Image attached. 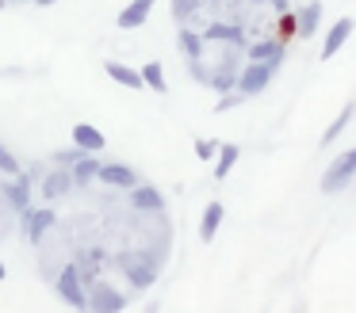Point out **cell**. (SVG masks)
Returning a JSON list of instances; mask_svg holds the SVG:
<instances>
[{
    "mask_svg": "<svg viewBox=\"0 0 356 313\" xmlns=\"http://www.w3.org/2000/svg\"><path fill=\"white\" fill-rule=\"evenodd\" d=\"M276 69H280V65H272V61H249V65L238 73V81H234V84H238V96H241V99L261 96V92L272 84Z\"/></svg>",
    "mask_w": 356,
    "mask_h": 313,
    "instance_id": "1",
    "label": "cell"
},
{
    "mask_svg": "<svg viewBox=\"0 0 356 313\" xmlns=\"http://www.w3.org/2000/svg\"><path fill=\"white\" fill-rule=\"evenodd\" d=\"M58 294H62L65 305H73V310H88V290H85V275H81L77 264H65L62 271H58Z\"/></svg>",
    "mask_w": 356,
    "mask_h": 313,
    "instance_id": "2",
    "label": "cell"
},
{
    "mask_svg": "<svg viewBox=\"0 0 356 313\" xmlns=\"http://www.w3.org/2000/svg\"><path fill=\"white\" fill-rule=\"evenodd\" d=\"M353 176H356V145H353L348 153H341V157L333 160L330 168H325L322 191H325V195H337V191H345L348 183H353Z\"/></svg>",
    "mask_w": 356,
    "mask_h": 313,
    "instance_id": "3",
    "label": "cell"
},
{
    "mask_svg": "<svg viewBox=\"0 0 356 313\" xmlns=\"http://www.w3.org/2000/svg\"><path fill=\"white\" fill-rule=\"evenodd\" d=\"M88 287H92V290H88V310H92V313H119V310L127 305V294H123V290H115L111 282H104L100 275H96Z\"/></svg>",
    "mask_w": 356,
    "mask_h": 313,
    "instance_id": "4",
    "label": "cell"
},
{
    "mask_svg": "<svg viewBox=\"0 0 356 313\" xmlns=\"http://www.w3.org/2000/svg\"><path fill=\"white\" fill-rule=\"evenodd\" d=\"M119 267H123L127 282H134V290H146L157 282V264H149L142 252H127V256H119Z\"/></svg>",
    "mask_w": 356,
    "mask_h": 313,
    "instance_id": "5",
    "label": "cell"
},
{
    "mask_svg": "<svg viewBox=\"0 0 356 313\" xmlns=\"http://www.w3.org/2000/svg\"><path fill=\"white\" fill-rule=\"evenodd\" d=\"M0 198H4V206H8L12 214H24L27 206H31V176L27 172L8 176V183L0 187Z\"/></svg>",
    "mask_w": 356,
    "mask_h": 313,
    "instance_id": "6",
    "label": "cell"
},
{
    "mask_svg": "<svg viewBox=\"0 0 356 313\" xmlns=\"http://www.w3.org/2000/svg\"><path fill=\"white\" fill-rule=\"evenodd\" d=\"M131 206L134 210H149V214H165V195L157 187H149V183H134L131 187Z\"/></svg>",
    "mask_w": 356,
    "mask_h": 313,
    "instance_id": "7",
    "label": "cell"
},
{
    "mask_svg": "<svg viewBox=\"0 0 356 313\" xmlns=\"http://www.w3.org/2000/svg\"><path fill=\"white\" fill-rule=\"evenodd\" d=\"M353 31H356V19H353V15H341V19L333 23L330 38H325V42H322V53H318V58H322V61H330L333 53H337L341 46L348 42V35H353Z\"/></svg>",
    "mask_w": 356,
    "mask_h": 313,
    "instance_id": "8",
    "label": "cell"
},
{
    "mask_svg": "<svg viewBox=\"0 0 356 313\" xmlns=\"http://www.w3.org/2000/svg\"><path fill=\"white\" fill-rule=\"evenodd\" d=\"M50 226H54V210H50V206H42V210H31V206H27L24 210V233L31 244H39Z\"/></svg>",
    "mask_w": 356,
    "mask_h": 313,
    "instance_id": "9",
    "label": "cell"
},
{
    "mask_svg": "<svg viewBox=\"0 0 356 313\" xmlns=\"http://www.w3.org/2000/svg\"><path fill=\"white\" fill-rule=\"evenodd\" d=\"M96 180L111 183V187L131 191L134 183H138V172H134V168H127V164H104V160H100V168H96Z\"/></svg>",
    "mask_w": 356,
    "mask_h": 313,
    "instance_id": "10",
    "label": "cell"
},
{
    "mask_svg": "<svg viewBox=\"0 0 356 313\" xmlns=\"http://www.w3.org/2000/svg\"><path fill=\"white\" fill-rule=\"evenodd\" d=\"M157 0H131V4L119 12V19H115V27L119 31H138L142 23L149 19V8H154Z\"/></svg>",
    "mask_w": 356,
    "mask_h": 313,
    "instance_id": "11",
    "label": "cell"
},
{
    "mask_svg": "<svg viewBox=\"0 0 356 313\" xmlns=\"http://www.w3.org/2000/svg\"><path fill=\"white\" fill-rule=\"evenodd\" d=\"M73 145L85 149V153H104L108 137H104V130H96L92 122H77V126H73Z\"/></svg>",
    "mask_w": 356,
    "mask_h": 313,
    "instance_id": "12",
    "label": "cell"
},
{
    "mask_svg": "<svg viewBox=\"0 0 356 313\" xmlns=\"http://www.w3.org/2000/svg\"><path fill=\"white\" fill-rule=\"evenodd\" d=\"M245 53H249V61H272V65H284V42H268V38H261V42H249L245 46Z\"/></svg>",
    "mask_w": 356,
    "mask_h": 313,
    "instance_id": "13",
    "label": "cell"
},
{
    "mask_svg": "<svg viewBox=\"0 0 356 313\" xmlns=\"http://www.w3.org/2000/svg\"><path fill=\"white\" fill-rule=\"evenodd\" d=\"M104 73H108L115 84H123V88H134V92L146 88V84H142V73H138V69L123 65V61H104Z\"/></svg>",
    "mask_w": 356,
    "mask_h": 313,
    "instance_id": "14",
    "label": "cell"
},
{
    "mask_svg": "<svg viewBox=\"0 0 356 313\" xmlns=\"http://www.w3.org/2000/svg\"><path fill=\"white\" fill-rule=\"evenodd\" d=\"M73 191V172H65V168H58V172L42 176V198H62Z\"/></svg>",
    "mask_w": 356,
    "mask_h": 313,
    "instance_id": "15",
    "label": "cell"
},
{
    "mask_svg": "<svg viewBox=\"0 0 356 313\" xmlns=\"http://www.w3.org/2000/svg\"><path fill=\"white\" fill-rule=\"evenodd\" d=\"M222 218H226L222 203H207V210H203V218H200V241H203V244L215 241V233H218V226H222Z\"/></svg>",
    "mask_w": 356,
    "mask_h": 313,
    "instance_id": "16",
    "label": "cell"
},
{
    "mask_svg": "<svg viewBox=\"0 0 356 313\" xmlns=\"http://www.w3.org/2000/svg\"><path fill=\"white\" fill-rule=\"evenodd\" d=\"M96 168H100L96 153H81V157L73 160V187H85L88 180H96Z\"/></svg>",
    "mask_w": 356,
    "mask_h": 313,
    "instance_id": "17",
    "label": "cell"
},
{
    "mask_svg": "<svg viewBox=\"0 0 356 313\" xmlns=\"http://www.w3.org/2000/svg\"><path fill=\"white\" fill-rule=\"evenodd\" d=\"M138 73H142V84H146L149 92H157V96H165V92H169V84H165V65H161V61H146Z\"/></svg>",
    "mask_w": 356,
    "mask_h": 313,
    "instance_id": "18",
    "label": "cell"
},
{
    "mask_svg": "<svg viewBox=\"0 0 356 313\" xmlns=\"http://www.w3.org/2000/svg\"><path fill=\"white\" fill-rule=\"evenodd\" d=\"M215 180H226V176L234 172V164H238V157H241V149L234 142H226V145H218V153H215Z\"/></svg>",
    "mask_w": 356,
    "mask_h": 313,
    "instance_id": "19",
    "label": "cell"
},
{
    "mask_svg": "<svg viewBox=\"0 0 356 313\" xmlns=\"http://www.w3.org/2000/svg\"><path fill=\"white\" fill-rule=\"evenodd\" d=\"M211 42H230V46H245V38H241V27H234V23H215V27L207 31Z\"/></svg>",
    "mask_w": 356,
    "mask_h": 313,
    "instance_id": "20",
    "label": "cell"
},
{
    "mask_svg": "<svg viewBox=\"0 0 356 313\" xmlns=\"http://www.w3.org/2000/svg\"><path fill=\"white\" fill-rule=\"evenodd\" d=\"M353 119H356V103H345V107H341V115L330 122V130L322 134V145H333V137H337V134H341V130H345Z\"/></svg>",
    "mask_w": 356,
    "mask_h": 313,
    "instance_id": "21",
    "label": "cell"
},
{
    "mask_svg": "<svg viewBox=\"0 0 356 313\" xmlns=\"http://www.w3.org/2000/svg\"><path fill=\"white\" fill-rule=\"evenodd\" d=\"M177 42H180V50H184V58H188V61H200V58H203V42H207V38H200L195 31H188V27H184Z\"/></svg>",
    "mask_w": 356,
    "mask_h": 313,
    "instance_id": "22",
    "label": "cell"
},
{
    "mask_svg": "<svg viewBox=\"0 0 356 313\" xmlns=\"http://www.w3.org/2000/svg\"><path fill=\"white\" fill-rule=\"evenodd\" d=\"M318 19H322V4H307L302 8V15H299V35H314L318 31Z\"/></svg>",
    "mask_w": 356,
    "mask_h": 313,
    "instance_id": "23",
    "label": "cell"
},
{
    "mask_svg": "<svg viewBox=\"0 0 356 313\" xmlns=\"http://www.w3.org/2000/svg\"><path fill=\"white\" fill-rule=\"evenodd\" d=\"M73 264H77V267H81V275H85L88 282H92V279H96V267H100V248H85L77 260H73Z\"/></svg>",
    "mask_w": 356,
    "mask_h": 313,
    "instance_id": "24",
    "label": "cell"
},
{
    "mask_svg": "<svg viewBox=\"0 0 356 313\" xmlns=\"http://www.w3.org/2000/svg\"><path fill=\"white\" fill-rule=\"evenodd\" d=\"M203 0H172V15H177V23H188L195 12H200Z\"/></svg>",
    "mask_w": 356,
    "mask_h": 313,
    "instance_id": "25",
    "label": "cell"
},
{
    "mask_svg": "<svg viewBox=\"0 0 356 313\" xmlns=\"http://www.w3.org/2000/svg\"><path fill=\"white\" fill-rule=\"evenodd\" d=\"M0 172H4V176H16V172H19V160L12 157L4 145H0Z\"/></svg>",
    "mask_w": 356,
    "mask_h": 313,
    "instance_id": "26",
    "label": "cell"
},
{
    "mask_svg": "<svg viewBox=\"0 0 356 313\" xmlns=\"http://www.w3.org/2000/svg\"><path fill=\"white\" fill-rule=\"evenodd\" d=\"M81 153H85V149H77V145H73V149H58V153H54V160H58L62 168H73V160H77Z\"/></svg>",
    "mask_w": 356,
    "mask_h": 313,
    "instance_id": "27",
    "label": "cell"
},
{
    "mask_svg": "<svg viewBox=\"0 0 356 313\" xmlns=\"http://www.w3.org/2000/svg\"><path fill=\"white\" fill-rule=\"evenodd\" d=\"M215 153H218L215 142H207V137H200V142H195V157H200V160H211Z\"/></svg>",
    "mask_w": 356,
    "mask_h": 313,
    "instance_id": "28",
    "label": "cell"
},
{
    "mask_svg": "<svg viewBox=\"0 0 356 313\" xmlns=\"http://www.w3.org/2000/svg\"><path fill=\"white\" fill-rule=\"evenodd\" d=\"M241 103V96H230V92H222V99L215 103V115H222V111H230V107H238Z\"/></svg>",
    "mask_w": 356,
    "mask_h": 313,
    "instance_id": "29",
    "label": "cell"
},
{
    "mask_svg": "<svg viewBox=\"0 0 356 313\" xmlns=\"http://www.w3.org/2000/svg\"><path fill=\"white\" fill-rule=\"evenodd\" d=\"M253 4H272L276 12H287V0H253Z\"/></svg>",
    "mask_w": 356,
    "mask_h": 313,
    "instance_id": "30",
    "label": "cell"
},
{
    "mask_svg": "<svg viewBox=\"0 0 356 313\" xmlns=\"http://www.w3.org/2000/svg\"><path fill=\"white\" fill-rule=\"evenodd\" d=\"M4 275H8V267H4V264H0V282H4Z\"/></svg>",
    "mask_w": 356,
    "mask_h": 313,
    "instance_id": "31",
    "label": "cell"
},
{
    "mask_svg": "<svg viewBox=\"0 0 356 313\" xmlns=\"http://www.w3.org/2000/svg\"><path fill=\"white\" fill-rule=\"evenodd\" d=\"M0 8H8V0H0Z\"/></svg>",
    "mask_w": 356,
    "mask_h": 313,
    "instance_id": "32",
    "label": "cell"
},
{
    "mask_svg": "<svg viewBox=\"0 0 356 313\" xmlns=\"http://www.w3.org/2000/svg\"><path fill=\"white\" fill-rule=\"evenodd\" d=\"M12 4H16V0H12Z\"/></svg>",
    "mask_w": 356,
    "mask_h": 313,
    "instance_id": "33",
    "label": "cell"
}]
</instances>
